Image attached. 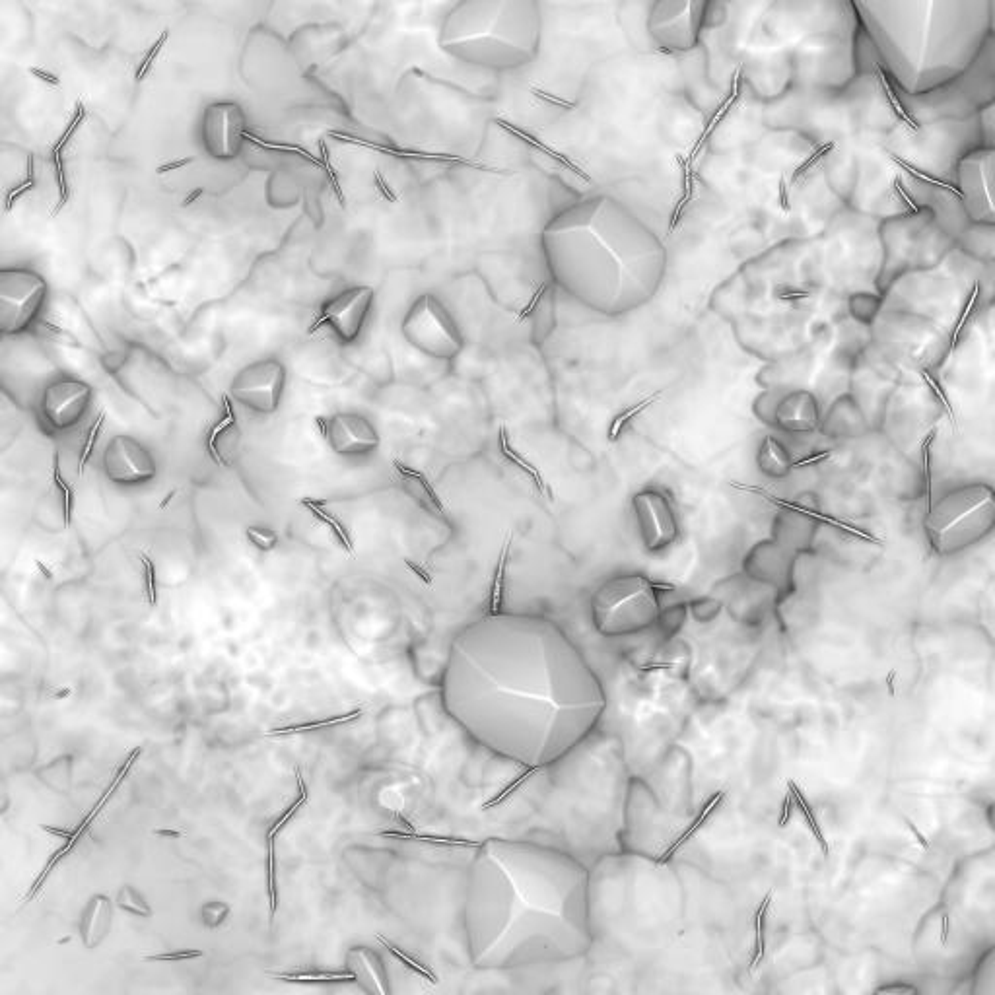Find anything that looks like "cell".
<instances>
[{
  "label": "cell",
  "mask_w": 995,
  "mask_h": 995,
  "mask_svg": "<svg viewBox=\"0 0 995 995\" xmlns=\"http://www.w3.org/2000/svg\"><path fill=\"white\" fill-rule=\"evenodd\" d=\"M401 333L414 350L440 362L455 360L465 348L459 323L434 294H422L412 302L403 317Z\"/></svg>",
  "instance_id": "9"
},
{
  "label": "cell",
  "mask_w": 995,
  "mask_h": 995,
  "mask_svg": "<svg viewBox=\"0 0 995 995\" xmlns=\"http://www.w3.org/2000/svg\"><path fill=\"white\" fill-rule=\"evenodd\" d=\"M995 525L992 486L962 484L943 494L924 519L927 543L941 556H955L982 543Z\"/></svg>",
  "instance_id": "6"
},
{
  "label": "cell",
  "mask_w": 995,
  "mask_h": 995,
  "mask_svg": "<svg viewBox=\"0 0 995 995\" xmlns=\"http://www.w3.org/2000/svg\"><path fill=\"white\" fill-rule=\"evenodd\" d=\"M632 512L638 535L650 552L675 545L681 535L679 517L671 496L661 488H644L632 498Z\"/></svg>",
  "instance_id": "16"
},
{
  "label": "cell",
  "mask_w": 995,
  "mask_h": 995,
  "mask_svg": "<svg viewBox=\"0 0 995 995\" xmlns=\"http://www.w3.org/2000/svg\"><path fill=\"white\" fill-rule=\"evenodd\" d=\"M756 463L758 469L772 479H784L790 475L793 461H791L790 451L784 446V442L776 438H766L756 453Z\"/></svg>",
  "instance_id": "26"
},
{
  "label": "cell",
  "mask_w": 995,
  "mask_h": 995,
  "mask_svg": "<svg viewBox=\"0 0 995 995\" xmlns=\"http://www.w3.org/2000/svg\"><path fill=\"white\" fill-rule=\"evenodd\" d=\"M955 249L978 263L992 265L995 259L994 224L968 222L955 236Z\"/></svg>",
  "instance_id": "22"
},
{
  "label": "cell",
  "mask_w": 995,
  "mask_h": 995,
  "mask_svg": "<svg viewBox=\"0 0 995 995\" xmlns=\"http://www.w3.org/2000/svg\"><path fill=\"white\" fill-rule=\"evenodd\" d=\"M57 374L61 370L30 333L0 339V389L22 409H34L39 391Z\"/></svg>",
  "instance_id": "8"
},
{
  "label": "cell",
  "mask_w": 995,
  "mask_h": 995,
  "mask_svg": "<svg viewBox=\"0 0 995 995\" xmlns=\"http://www.w3.org/2000/svg\"><path fill=\"white\" fill-rule=\"evenodd\" d=\"M51 300L47 278L28 267H0V337L37 329Z\"/></svg>",
  "instance_id": "10"
},
{
  "label": "cell",
  "mask_w": 995,
  "mask_h": 995,
  "mask_svg": "<svg viewBox=\"0 0 995 995\" xmlns=\"http://www.w3.org/2000/svg\"><path fill=\"white\" fill-rule=\"evenodd\" d=\"M712 10L714 0H655L648 20L653 47L669 53L692 51L710 26Z\"/></svg>",
  "instance_id": "12"
},
{
  "label": "cell",
  "mask_w": 995,
  "mask_h": 995,
  "mask_svg": "<svg viewBox=\"0 0 995 995\" xmlns=\"http://www.w3.org/2000/svg\"><path fill=\"white\" fill-rule=\"evenodd\" d=\"M381 836H387V838H403V840H420V842H432V844H442V846H479L475 842H469V840H457V838H442V836H422V834H416V832H379Z\"/></svg>",
  "instance_id": "32"
},
{
  "label": "cell",
  "mask_w": 995,
  "mask_h": 995,
  "mask_svg": "<svg viewBox=\"0 0 995 995\" xmlns=\"http://www.w3.org/2000/svg\"><path fill=\"white\" fill-rule=\"evenodd\" d=\"M859 32L908 98L955 82L994 35V0H850Z\"/></svg>",
  "instance_id": "2"
},
{
  "label": "cell",
  "mask_w": 995,
  "mask_h": 995,
  "mask_svg": "<svg viewBox=\"0 0 995 995\" xmlns=\"http://www.w3.org/2000/svg\"><path fill=\"white\" fill-rule=\"evenodd\" d=\"M383 962L370 949L356 947L348 953V968L354 974V982H360L362 988L370 994H389Z\"/></svg>",
  "instance_id": "24"
},
{
  "label": "cell",
  "mask_w": 995,
  "mask_h": 995,
  "mask_svg": "<svg viewBox=\"0 0 995 995\" xmlns=\"http://www.w3.org/2000/svg\"><path fill=\"white\" fill-rule=\"evenodd\" d=\"M819 241L788 240L751 259L712 296L749 352L780 360L824 331L830 290Z\"/></svg>",
  "instance_id": "3"
},
{
  "label": "cell",
  "mask_w": 995,
  "mask_h": 995,
  "mask_svg": "<svg viewBox=\"0 0 995 995\" xmlns=\"http://www.w3.org/2000/svg\"><path fill=\"white\" fill-rule=\"evenodd\" d=\"M953 251L947 255V263L943 259L933 269L894 280L883 294V308L922 315L943 329L949 323H961L964 313L982 302L984 280L978 273L986 263L968 259L961 271Z\"/></svg>",
  "instance_id": "4"
},
{
  "label": "cell",
  "mask_w": 995,
  "mask_h": 995,
  "mask_svg": "<svg viewBox=\"0 0 995 995\" xmlns=\"http://www.w3.org/2000/svg\"><path fill=\"white\" fill-rule=\"evenodd\" d=\"M716 2H729V0H714V6H716Z\"/></svg>",
  "instance_id": "39"
},
{
  "label": "cell",
  "mask_w": 995,
  "mask_h": 995,
  "mask_svg": "<svg viewBox=\"0 0 995 995\" xmlns=\"http://www.w3.org/2000/svg\"><path fill=\"white\" fill-rule=\"evenodd\" d=\"M364 714V708H356L352 710L350 714H343V716H331L327 720L323 721H309V723H300V725H286V727H280V729H273L269 735H288V733H304V731H315V729H325V727H331V725H343V723H348V721L358 720L360 716Z\"/></svg>",
  "instance_id": "30"
},
{
  "label": "cell",
  "mask_w": 995,
  "mask_h": 995,
  "mask_svg": "<svg viewBox=\"0 0 995 995\" xmlns=\"http://www.w3.org/2000/svg\"><path fill=\"white\" fill-rule=\"evenodd\" d=\"M288 383V370L278 358H261L245 364L230 383V395L255 414H275Z\"/></svg>",
  "instance_id": "15"
},
{
  "label": "cell",
  "mask_w": 995,
  "mask_h": 995,
  "mask_svg": "<svg viewBox=\"0 0 995 995\" xmlns=\"http://www.w3.org/2000/svg\"><path fill=\"white\" fill-rule=\"evenodd\" d=\"M597 632L607 638L642 634L661 617L655 585L642 574H622L607 580L591 599Z\"/></svg>",
  "instance_id": "7"
},
{
  "label": "cell",
  "mask_w": 995,
  "mask_h": 995,
  "mask_svg": "<svg viewBox=\"0 0 995 995\" xmlns=\"http://www.w3.org/2000/svg\"><path fill=\"white\" fill-rule=\"evenodd\" d=\"M94 399L92 383L61 372L43 385L32 411L43 434L61 438L84 424L94 409Z\"/></svg>",
  "instance_id": "11"
},
{
  "label": "cell",
  "mask_w": 995,
  "mask_h": 995,
  "mask_svg": "<svg viewBox=\"0 0 995 995\" xmlns=\"http://www.w3.org/2000/svg\"><path fill=\"white\" fill-rule=\"evenodd\" d=\"M877 238L881 261L875 288L881 296L900 276L933 269L955 249V236L927 205L883 218L877 228Z\"/></svg>",
  "instance_id": "5"
},
{
  "label": "cell",
  "mask_w": 995,
  "mask_h": 995,
  "mask_svg": "<svg viewBox=\"0 0 995 995\" xmlns=\"http://www.w3.org/2000/svg\"><path fill=\"white\" fill-rule=\"evenodd\" d=\"M321 436L339 457H368L381 446V434L372 418L360 412H335L319 420Z\"/></svg>",
  "instance_id": "18"
},
{
  "label": "cell",
  "mask_w": 995,
  "mask_h": 995,
  "mask_svg": "<svg viewBox=\"0 0 995 995\" xmlns=\"http://www.w3.org/2000/svg\"><path fill=\"white\" fill-rule=\"evenodd\" d=\"M109 927H111V902L107 896L98 894L88 902L80 920V933L84 945L90 949L98 947L109 933Z\"/></svg>",
  "instance_id": "25"
},
{
  "label": "cell",
  "mask_w": 995,
  "mask_h": 995,
  "mask_svg": "<svg viewBox=\"0 0 995 995\" xmlns=\"http://www.w3.org/2000/svg\"><path fill=\"white\" fill-rule=\"evenodd\" d=\"M0 339H2V337H0Z\"/></svg>",
  "instance_id": "40"
},
{
  "label": "cell",
  "mask_w": 995,
  "mask_h": 995,
  "mask_svg": "<svg viewBox=\"0 0 995 995\" xmlns=\"http://www.w3.org/2000/svg\"><path fill=\"white\" fill-rule=\"evenodd\" d=\"M376 939H378L379 943H381V945H383V947H385V949H387L393 957H397L399 961L403 962L407 968H411V970H414L416 974H420L422 978L430 980L432 984H438V974H436L430 966H426V964H422V962H418L416 959H411V957H409L407 953H403L399 947H395L393 943H389L383 935H376Z\"/></svg>",
  "instance_id": "31"
},
{
  "label": "cell",
  "mask_w": 995,
  "mask_h": 995,
  "mask_svg": "<svg viewBox=\"0 0 995 995\" xmlns=\"http://www.w3.org/2000/svg\"><path fill=\"white\" fill-rule=\"evenodd\" d=\"M824 434L832 438H859L867 432L869 424L852 395H840L821 420Z\"/></svg>",
  "instance_id": "20"
},
{
  "label": "cell",
  "mask_w": 995,
  "mask_h": 995,
  "mask_svg": "<svg viewBox=\"0 0 995 995\" xmlns=\"http://www.w3.org/2000/svg\"><path fill=\"white\" fill-rule=\"evenodd\" d=\"M653 2L655 0H622V4H620V14H618L620 28L630 39L634 49L653 47L652 39L648 34V20H650Z\"/></svg>",
  "instance_id": "23"
},
{
  "label": "cell",
  "mask_w": 995,
  "mask_h": 995,
  "mask_svg": "<svg viewBox=\"0 0 995 995\" xmlns=\"http://www.w3.org/2000/svg\"><path fill=\"white\" fill-rule=\"evenodd\" d=\"M103 477L117 488L135 490L158 477V459L154 451L131 434L111 436L100 457Z\"/></svg>",
  "instance_id": "14"
},
{
  "label": "cell",
  "mask_w": 995,
  "mask_h": 995,
  "mask_svg": "<svg viewBox=\"0 0 995 995\" xmlns=\"http://www.w3.org/2000/svg\"><path fill=\"white\" fill-rule=\"evenodd\" d=\"M883 308V296L879 294H871V292H865V290H859V292H854L850 298H848V311L852 315V319L859 323V325H865L869 327L875 317L879 315V311Z\"/></svg>",
  "instance_id": "27"
},
{
  "label": "cell",
  "mask_w": 995,
  "mask_h": 995,
  "mask_svg": "<svg viewBox=\"0 0 995 995\" xmlns=\"http://www.w3.org/2000/svg\"><path fill=\"white\" fill-rule=\"evenodd\" d=\"M374 302L376 290L372 286H348L321 306L319 323L327 325L339 341L356 343L368 325Z\"/></svg>",
  "instance_id": "17"
},
{
  "label": "cell",
  "mask_w": 995,
  "mask_h": 995,
  "mask_svg": "<svg viewBox=\"0 0 995 995\" xmlns=\"http://www.w3.org/2000/svg\"><path fill=\"white\" fill-rule=\"evenodd\" d=\"M978 133L984 140V146H994V102L978 109Z\"/></svg>",
  "instance_id": "33"
},
{
  "label": "cell",
  "mask_w": 995,
  "mask_h": 995,
  "mask_svg": "<svg viewBox=\"0 0 995 995\" xmlns=\"http://www.w3.org/2000/svg\"><path fill=\"white\" fill-rule=\"evenodd\" d=\"M30 72H32L34 76H39L41 80H45V82L53 84V86H59V78H55V76H53V74H49V72H43V70L39 69H30Z\"/></svg>",
  "instance_id": "37"
},
{
  "label": "cell",
  "mask_w": 995,
  "mask_h": 995,
  "mask_svg": "<svg viewBox=\"0 0 995 995\" xmlns=\"http://www.w3.org/2000/svg\"><path fill=\"white\" fill-rule=\"evenodd\" d=\"M206 910H210V912H212V920H208V922H206V926H218V924H222V922L226 920L228 912H230V910H228V906L218 904V902H214V904L206 906Z\"/></svg>",
  "instance_id": "35"
},
{
  "label": "cell",
  "mask_w": 995,
  "mask_h": 995,
  "mask_svg": "<svg viewBox=\"0 0 995 995\" xmlns=\"http://www.w3.org/2000/svg\"><path fill=\"white\" fill-rule=\"evenodd\" d=\"M35 519H37V525L49 529V523L51 519L55 523L61 525V529H65L67 525V508H65V500L61 494L57 492H49L45 494L39 502H37V508H35Z\"/></svg>",
  "instance_id": "28"
},
{
  "label": "cell",
  "mask_w": 995,
  "mask_h": 995,
  "mask_svg": "<svg viewBox=\"0 0 995 995\" xmlns=\"http://www.w3.org/2000/svg\"><path fill=\"white\" fill-rule=\"evenodd\" d=\"M201 955H203L201 951H181V953H172V955L150 957L148 961H183V959H195V957H201Z\"/></svg>",
  "instance_id": "36"
},
{
  "label": "cell",
  "mask_w": 995,
  "mask_h": 995,
  "mask_svg": "<svg viewBox=\"0 0 995 995\" xmlns=\"http://www.w3.org/2000/svg\"><path fill=\"white\" fill-rule=\"evenodd\" d=\"M537 772H539V768H529V770H527L525 774L517 776V780H515V782H512V784H510V786H508L506 790L500 791V795H496L494 799H490L488 803H484V805H482V809H490V807H496V805H500V803H502V801H504L506 797H510V795H512V791L517 790V788H519L521 784H525V782H527V780H529V778H531L533 774H537Z\"/></svg>",
  "instance_id": "34"
},
{
  "label": "cell",
  "mask_w": 995,
  "mask_h": 995,
  "mask_svg": "<svg viewBox=\"0 0 995 995\" xmlns=\"http://www.w3.org/2000/svg\"><path fill=\"white\" fill-rule=\"evenodd\" d=\"M994 146H972L955 162V185L968 222L995 224Z\"/></svg>",
  "instance_id": "13"
},
{
  "label": "cell",
  "mask_w": 995,
  "mask_h": 995,
  "mask_svg": "<svg viewBox=\"0 0 995 995\" xmlns=\"http://www.w3.org/2000/svg\"><path fill=\"white\" fill-rule=\"evenodd\" d=\"M271 978L275 980H284V982H306V984H315V982H354V974L352 972H269Z\"/></svg>",
  "instance_id": "29"
},
{
  "label": "cell",
  "mask_w": 995,
  "mask_h": 995,
  "mask_svg": "<svg viewBox=\"0 0 995 995\" xmlns=\"http://www.w3.org/2000/svg\"><path fill=\"white\" fill-rule=\"evenodd\" d=\"M189 162H191V160H181V162H173V164H170V166H164V168H162L160 172H168V170H173V168H179V166H185V164H189Z\"/></svg>",
  "instance_id": "38"
},
{
  "label": "cell",
  "mask_w": 995,
  "mask_h": 995,
  "mask_svg": "<svg viewBox=\"0 0 995 995\" xmlns=\"http://www.w3.org/2000/svg\"><path fill=\"white\" fill-rule=\"evenodd\" d=\"M543 255L554 282L607 317L646 306L667 273V249L652 228L611 197H595L552 218Z\"/></svg>",
  "instance_id": "1"
},
{
  "label": "cell",
  "mask_w": 995,
  "mask_h": 995,
  "mask_svg": "<svg viewBox=\"0 0 995 995\" xmlns=\"http://www.w3.org/2000/svg\"><path fill=\"white\" fill-rule=\"evenodd\" d=\"M823 420V407L815 391L795 387L778 393L770 426H778L780 430H786L791 434H805L813 432L821 426Z\"/></svg>",
  "instance_id": "19"
},
{
  "label": "cell",
  "mask_w": 995,
  "mask_h": 995,
  "mask_svg": "<svg viewBox=\"0 0 995 995\" xmlns=\"http://www.w3.org/2000/svg\"><path fill=\"white\" fill-rule=\"evenodd\" d=\"M819 510L803 498L795 500L790 506H784L774 519V535L784 543H793L799 539H811V535L819 527Z\"/></svg>",
  "instance_id": "21"
}]
</instances>
